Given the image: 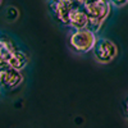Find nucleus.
<instances>
[{
	"instance_id": "f257e3e1",
	"label": "nucleus",
	"mask_w": 128,
	"mask_h": 128,
	"mask_svg": "<svg viewBox=\"0 0 128 128\" xmlns=\"http://www.w3.org/2000/svg\"><path fill=\"white\" fill-rule=\"evenodd\" d=\"M110 3L105 0H96V2L84 4L83 9L88 17V30L92 32H98L102 27L105 19L110 13Z\"/></svg>"
},
{
	"instance_id": "f03ea898",
	"label": "nucleus",
	"mask_w": 128,
	"mask_h": 128,
	"mask_svg": "<svg viewBox=\"0 0 128 128\" xmlns=\"http://www.w3.org/2000/svg\"><path fill=\"white\" fill-rule=\"evenodd\" d=\"M96 40H98L96 34L88 28L74 30V32L69 37V44L74 51L84 54V52L92 51V49L96 44Z\"/></svg>"
},
{
	"instance_id": "7ed1b4c3",
	"label": "nucleus",
	"mask_w": 128,
	"mask_h": 128,
	"mask_svg": "<svg viewBox=\"0 0 128 128\" xmlns=\"http://www.w3.org/2000/svg\"><path fill=\"white\" fill-rule=\"evenodd\" d=\"M94 58L101 64H108L113 62L118 55V48L113 41L108 38H98L92 49Z\"/></svg>"
},
{
	"instance_id": "20e7f679",
	"label": "nucleus",
	"mask_w": 128,
	"mask_h": 128,
	"mask_svg": "<svg viewBox=\"0 0 128 128\" xmlns=\"http://www.w3.org/2000/svg\"><path fill=\"white\" fill-rule=\"evenodd\" d=\"M23 82V76L20 70L9 67L5 62L0 63V88L13 90Z\"/></svg>"
},
{
	"instance_id": "39448f33",
	"label": "nucleus",
	"mask_w": 128,
	"mask_h": 128,
	"mask_svg": "<svg viewBox=\"0 0 128 128\" xmlns=\"http://www.w3.org/2000/svg\"><path fill=\"white\" fill-rule=\"evenodd\" d=\"M68 26H70L74 30H83L88 27V17L83 8L72 10L68 19Z\"/></svg>"
},
{
	"instance_id": "423d86ee",
	"label": "nucleus",
	"mask_w": 128,
	"mask_h": 128,
	"mask_svg": "<svg viewBox=\"0 0 128 128\" xmlns=\"http://www.w3.org/2000/svg\"><path fill=\"white\" fill-rule=\"evenodd\" d=\"M9 67H12L17 70H20L22 72L28 64V56L24 54L23 51H20L18 49H16L12 54H10V56L8 58V60L5 62Z\"/></svg>"
},
{
	"instance_id": "0eeeda50",
	"label": "nucleus",
	"mask_w": 128,
	"mask_h": 128,
	"mask_svg": "<svg viewBox=\"0 0 128 128\" xmlns=\"http://www.w3.org/2000/svg\"><path fill=\"white\" fill-rule=\"evenodd\" d=\"M109 3H110V5H113L115 8H122L128 4V0H110Z\"/></svg>"
},
{
	"instance_id": "6e6552de",
	"label": "nucleus",
	"mask_w": 128,
	"mask_h": 128,
	"mask_svg": "<svg viewBox=\"0 0 128 128\" xmlns=\"http://www.w3.org/2000/svg\"><path fill=\"white\" fill-rule=\"evenodd\" d=\"M127 112H128V101H127Z\"/></svg>"
},
{
	"instance_id": "1a4fd4ad",
	"label": "nucleus",
	"mask_w": 128,
	"mask_h": 128,
	"mask_svg": "<svg viewBox=\"0 0 128 128\" xmlns=\"http://www.w3.org/2000/svg\"><path fill=\"white\" fill-rule=\"evenodd\" d=\"M105 2H110V0H105Z\"/></svg>"
},
{
	"instance_id": "9d476101",
	"label": "nucleus",
	"mask_w": 128,
	"mask_h": 128,
	"mask_svg": "<svg viewBox=\"0 0 128 128\" xmlns=\"http://www.w3.org/2000/svg\"><path fill=\"white\" fill-rule=\"evenodd\" d=\"M2 2H3V0H0V4H2Z\"/></svg>"
}]
</instances>
